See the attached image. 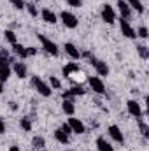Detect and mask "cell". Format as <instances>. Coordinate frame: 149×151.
Here are the masks:
<instances>
[{
	"label": "cell",
	"mask_w": 149,
	"mask_h": 151,
	"mask_svg": "<svg viewBox=\"0 0 149 151\" xmlns=\"http://www.w3.org/2000/svg\"><path fill=\"white\" fill-rule=\"evenodd\" d=\"M81 56H84V58H88V62H90V65H93V69L97 70V74L98 77H105V76H109V65L105 63V62H102V60H98V58H95L90 51H84V53H81Z\"/></svg>",
	"instance_id": "1"
},
{
	"label": "cell",
	"mask_w": 149,
	"mask_h": 151,
	"mask_svg": "<svg viewBox=\"0 0 149 151\" xmlns=\"http://www.w3.org/2000/svg\"><path fill=\"white\" fill-rule=\"evenodd\" d=\"M37 39L40 40V46H42V49L47 55H51V56H58L60 55V47L56 46V42H53L49 37H46L44 34H37Z\"/></svg>",
	"instance_id": "2"
},
{
	"label": "cell",
	"mask_w": 149,
	"mask_h": 151,
	"mask_svg": "<svg viewBox=\"0 0 149 151\" xmlns=\"http://www.w3.org/2000/svg\"><path fill=\"white\" fill-rule=\"evenodd\" d=\"M30 83H32V86L37 90L39 95H42V97H51L53 90H51V86H49V84H47L42 77H39V76H32Z\"/></svg>",
	"instance_id": "3"
},
{
	"label": "cell",
	"mask_w": 149,
	"mask_h": 151,
	"mask_svg": "<svg viewBox=\"0 0 149 151\" xmlns=\"http://www.w3.org/2000/svg\"><path fill=\"white\" fill-rule=\"evenodd\" d=\"M60 19H62L63 27H65V28H70V30L77 28V25H79V19H77V16H75V14H72L70 11H62V14H60Z\"/></svg>",
	"instance_id": "4"
},
{
	"label": "cell",
	"mask_w": 149,
	"mask_h": 151,
	"mask_svg": "<svg viewBox=\"0 0 149 151\" xmlns=\"http://www.w3.org/2000/svg\"><path fill=\"white\" fill-rule=\"evenodd\" d=\"M88 84H90V88L93 90V93H97V95H105V84H104L102 77H98V76H90V77H88Z\"/></svg>",
	"instance_id": "5"
},
{
	"label": "cell",
	"mask_w": 149,
	"mask_h": 151,
	"mask_svg": "<svg viewBox=\"0 0 149 151\" xmlns=\"http://www.w3.org/2000/svg\"><path fill=\"white\" fill-rule=\"evenodd\" d=\"M100 18H102L107 25H112V23L116 21V11H114V7L109 5V4H104V5H102V11H100Z\"/></svg>",
	"instance_id": "6"
},
{
	"label": "cell",
	"mask_w": 149,
	"mask_h": 151,
	"mask_svg": "<svg viewBox=\"0 0 149 151\" xmlns=\"http://www.w3.org/2000/svg\"><path fill=\"white\" fill-rule=\"evenodd\" d=\"M119 30H121V34L125 35L126 39H137V34H135V28L130 25V21L128 19H119Z\"/></svg>",
	"instance_id": "7"
},
{
	"label": "cell",
	"mask_w": 149,
	"mask_h": 151,
	"mask_svg": "<svg viewBox=\"0 0 149 151\" xmlns=\"http://www.w3.org/2000/svg\"><path fill=\"white\" fill-rule=\"evenodd\" d=\"M107 134H109V137H111L116 144H121V146L125 144V135H123V132H121V128L117 125H111L107 128Z\"/></svg>",
	"instance_id": "8"
},
{
	"label": "cell",
	"mask_w": 149,
	"mask_h": 151,
	"mask_svg": "<svg viewBox=\"0 0 149 151\" xmlns=\"http://www.w3.org/2000/svg\"><path fill=\"white\" fill-rule=\"evenodd\" d=\"M126 111L130 116H133L135 119H139V118H142V107H140V104L137 102V100H128L126 102Z\"/></svg>",
	"instance_id": "9"
},
{
	"label": "cell",
	"mask_w": 149,
	"mask_h": 151,
	"mask_svg": "<svg viewBox=\"0 0 149 151\" xmlns=\"http://www.w3.org/2000/svg\"><path fill=\"white\" fill-rule=\"evenodd\" d=\"M69 127L72 128V134H77V135H81V134H84V132H86L84 123H82L79 118H74V116H70V118H69Z\"/></svg>",
	"instance_id": "10"
},
{
	"label": "cell",
	"mask_w": 149,
	"mask_h": 151,
	"mask_svg": "<svg viewBox=\"0 0 149 151\" xmlns=\"http://www.w3.org/2000/svg\"><path fill=\"white\" fill-rule=\"evenodd\" d=\"M117 11H119V14H121V18L123 19H130L132 18V9H130V5L126 4V0H117Z\"/></svg>",
	"instance_id": "11"
},
{
	"label": "cell",
	"mask_w": 149,
	"mask_h": 151,
	"mask_svg": "<svg viewBox=\"0 0 149 151\" xmlns=\"http://www.w3.org/2000/svg\"><path fill=\"white\" fill-rule=\"evenodd\" d=\"M63 49H65V53L72 58V60H79L81 58V51H79V47L72 44V42H65L63 44Z\"/></svg>",
	"instance_id": "12"
},
{
	"label": "cell",
	"mask_w": 149,
	"mask_h": 151,
	"mask_svg": "<svg viewBox=\"0 0 149 151\" xmlns=\"http://www.w3.org/2000/svg\"><path fill=\"white\" fill-rule=\"evenodd\" d=\"M39 14H40V18H42V19H44L46 23H49V25H54V23L58 21V16H56V14H54V12H53V11L49 9V7L42 9V11H40Z\"/></svg>",
	"instance_id": "13"
},
{
	"label": "cell",
	"mask_w": 149,
	"mask_h": 151,
	"mask_svg": "<svg viewBox=\"0 0 149 151\" xmlns=\"http://www.w3.org/2000/svg\"><path fill=\"white\" fill-rule=\"evenodd\" d=\"M11 69L16 74V77H19V79H25L27 77V65H25V62H14Z\"/></svg>",
	"instance_id": "14"
},
{
	"label": "cell",
	"mask_w": 149,
	"mask_h": 151,
	"mask_svg": "<svg viewBox=\"0 0 149 151\" xmlns=\"http://www.w3.org/2000/svg\"><path fill=\"white\" fill-rule=\"evenodd\" d=\"M95 144H97V150L98 151H114V146H112L105 137H102V135L97 137V142Z\"/></svg>",
	"instance_id": "15"
},
{
	"label": "cell",
	"mask_w": 149,
	"mask_h": 151,
	"mask_svg": "<svg viewBox=\"0 0 149 151\" xmlns=\"http://www.w3.org/2000/svg\"><path fill=\"white\" fill-rule=\"evenodd\" d=\"M62 111L67 114V116H74L75 114L74 100H67V99H63V102H62Z\"/></svg>",
	"instance_id": "16"
},
{
	"label": "cell",
	"mask_w": 149,
	"mask_h": 151,
	"mask_svg": "<svg viewBox=\"0 0 149 151\" xmlns=\"http://www.w3.org/2000/svg\"><path fill=\"white\" fill-rule=\"evenodd\" d=\"M12 53L18 56V58H21V60H25V58H28V53H27V47L25 46H21V44H12Z\"/></svg>",
	"instance_id": "17"
},
{
	"label": "cell",
	"mask_w": 149,
	"mask_h": 151,
	"mask_svg": "<svg viewBox=\"0 0 149 151\" xmlns=\"http://www.w3.org/2000/svg\"><path fill=\"white\" fill-rule=\"evenodd\" d=\"M81 69H79V63H75V62H70V63H67L65 67H63V76L65 77H70V74H77Z\"/></svg>",
	"instance_id": "18"
},
{
	"label": "cell",
	"mask_w": 149,
	"mask_h": 151,
	"mask_svg": "<svg viewBox=\"0 0 149 151\" xmlns=\"http://www.w3.org/2000/svg\"><path fill=\"white\" fill-rule=\"evenodd\" d=\"M126 4L130 5V9H133L135 12H139V14H144V4H142V0H126Z\"/></svg>",
	"instance_id": "19"
},
{
	"label": "cell",
	"mask_w": 149,
	"mask_h": 151,
	"mask_svg": "<svg viewBox=\"0 0 149 151\" xmlns=\"http://www.w3.org/2000/svg\"><path fill=\"white\" fill-rule=\"evenodd\" d=\"M54 139H56L60 144H63V146L69 144V135H67L62 128H56V130H54Z\"/></svg>",
	"instance_id": "20"
},
{
	"label": "cell",
	"mask_w": 149,
	"mask_h": 151,
	"mask_svg": "<svg viewBox=\"0 0 149 151\" xmlns=\"http://www.w3.org/2000/svg\"><path fill=\"white\" fill-rule=\"evenodd\" d=\"M135 47H137V53H139V56H140L142 60H148V58H149V47H148V46L140 42V44H137Z\"/></svg>",
	"instance_id": "21"
},
{
	"label": "cell",
	"mask_w": 149,
	"mask_h": 151,
	"mask_svg": "<svg viewBox=\"0 0 149 151\" xmlns=\"http://www.w3.org/2000/svg\"><path fill=\"white\" fill-rule=\"evenodd\" d=\"M69 93H70V97L74 99V97H81V95H84V93H86V90H84L81 84H74V86L69 90Z\"/></svg>",
	"instance_id": "22"
},
{
	"label": "cell",
	"mask_w": 149,
	"mask_h": 151,
	"mask_svg": "<svg viewBox=\"0 0 149 151\" xmlns=\"http://www.w3.org/2000/svg\"><path fill=\"white\" fill-rule=\"evenodd\" d=\"M46 146V139L42 137V135H35L34 139H32V148H35V150H42Z\"/></svg>",
	"instance_id": "23"
},
{
	"label": "cell",
	"mask_w": 149,
	"mask_h": 151,
	"mask_svg": "<svg viewBox=\"0 0 149 151\" xmlns=\"http://www.w3.org/2000/svg\"><path fill=\"white\" fill-rule=\"evenodd\" d=\"M25 9L28 11V14H30L32 18H37V16H39V9H37V5H35V2L27 4V5H25Z\"/></svg>",
	"instance_id": "24"
},
{
	"label": "cell",
	"mask_w": 149,
	"mask_h": 151,
	"mask_svg": "<svg viewBox=\"0 0 149 151\" xmlns=\"http://www.w3.org/2000/svg\"><path fill=\"white\" fill-rule=\"evenodd\" d=\"M4 37H5V40H7L11 46L18 42V37H16V34H14L12 30H5V32H4Z\"/></svg>",
	"instance_id": "25"
},
{
	"label": "cell",
	"mask_w": 149,
	"mask_h": 151,
	"mask_svg": "<svg viewBox=\"0 0 149 151\" xmlns=\"http://www.w3.org/2000/svg\"><path fill=\"white\" fill-rule=\"evenodd\" d=\"M49 86L51 90H62V81L54 76H49Z\"/></svg>",
	"instance_id": "26"
},
{
	"label": "cell",
	"mask_w": 149,
	"mask_h": 151,
	"mask_svg": "<svg viewBox=\"0 0 149 151\" xmlns=\"http://www.w3.org/2000/svg\"><path fill=\"white\" fill-rule=\"evenodd\" d=\"M19 127H21L25 132H30V130H32V119H30V118H21V119H19Z\"/></svg>",
	"instance_id": "27"
},
{
	"label": "cell",
	"mask_w": 149,
	"mask_h": 151,
	"mask_svg": "<svg viewBox=\"0 0 149 151\" xmlns=\"http://www.w3.org/2000/svg\"><path fill=\"white\" fill-rule=\"evenodd\" d=\"M137 121H139V128H140V134H142L144 137H149V127H148V123H146L142 118H139Z\"/></svg>",
	"instance_id": "28"
},
{
	"label": "cell",
	"mask_w": 149,
	"mask_h": 151,
	"mask_svg": "<svg viewBox=\"0 0 149 151\" xmlns=\"http://www.w3.org/2000/svg\"><path fill=\"white\" fill-rule=\"evenodd\" d=\"M135 34H137V37H140V39H148V37H149V32H148V27H146V25L139 27Z\"/></svg>",
	"instance_id": "29"
},
{
	"label": "cell",
	"mask_w": 149,
	"mask_h": 151,
	"mask_svg": "<svg viewBox=\"0 0 149 151\" xmlns=\"http://www.w3.org/2000/svg\"><path fill=\"white\" fill-rule=\"evenodd\" d=\"M11 4H12V7L14 9H18V11H23L25 9V0H11Z\"/></svg>",
	"instance_id": "30"
},
{
	"label": "cell",
	"mask_w": 149,
	"mask_h": 151,
	"mask_svg": "<svg viewBox=\"0 0 149 151\" xmlns=\"http://www.w3.org/2000/svg\"><path fill=\"white\" fill-rule=\"evenodd\" d=\"M70 7H81L82 5V0H65Z\"/></svg>",
	"instance_id": "31"
},
{
	"label": "cell",
	"mask_w": 149,
	"mask_h": 151,
	"mask_svg": "<svg viewBox=\"0 0 149 151\" xmlns=\"http://www.w3.org/2000/svg\"><path fill=\"white\" fill-rule=\"evenodd\" d=\"M60 128H62V130H63V132H65L67 135H70V134H72V128L69 127V123H63V125H62Z\"/></svg>",
	"instance_id": "32"
},
{
	"label": "cell",
	"mask_w": 149,
	"mask_h": 151,
	"mask_svg": "<svg viewBox=\"0 0 149 151\" xmlns=\"http://www.w3.org/2000/svg\"><path fill=\"white\" fill-rule=\"evenodd\" d=\"M27 53H28V56H35L37 55V49L35 47H27Z\"/></svg>",
	"instance_id": "33"
},
{
	"label": "cell",
	"mask_w": 149,
	"mask_h": 151,
	"mask_svg": "<svg viewBox=\"0 0 149 151\" xmlns=\"http://www.w3.org/2000/svg\"><path fill=\"white\" fill-rule=\"evenodd\" d=\"M0 56H4V58H9L11 55H9V51H7V49H4V47L0 46Z\"/></svg>",
	"instance_id": "34"
},
{
	"label": "cell",
	"mask_w": 149,
	"mask_h": 151,
	"mask_svg": "<svg viewBox=\"0 0 149 151\" xmlns=\"http://www.w3.org/2000/svg\"><path fill=\"white\" fill-rule=\"evenodd\" d=\"M5 132V123H4V119L0 118V134H4Z\"/></svg>",
	"instance_id": "35"
},
{
	"label": "cell",
	"mask_w": 149,
	"mask_h": 151,
	"mask_svg": "<svg viewBox=\"0 0 149 151\" xmlns=\"http://www.w3.org/2000/svg\"><path fill=\"white\" fill-rule=\"evenodd\" d=\"M9 107H11L12 111H18V104H16V102H9Z\"/></svg>",
	"instance_id": "36"
},
{
	"label": "cell",
	"mask_w": 149,
	"mask_h": 151,
	"mask_svg": "<svg viewBox=\"0 0 149 151\" xmlns=\"http://www.w3.org/2000/svg\"><path fill=\"white\" fill-rule=\"evenodd\" d=\"M9 151H21V150H19V146H16V144H14V146H11V148H9Z\"/></svg>",
	"instance_id": "37"
},
{
	"label": "cell",
	"mask_w": 149,
	"mask_h": 151,
	"mask_svg": "<svg viewBox=\"0 0 149 151\" xmlns=\"http://www.w3.org/2000/svg\"><path fill=\"white\" fill-rule=\"evenodd\" d=\"M4 91V83H0V93Z\"/></svg>",
	"instance_id": "38"
},
{
	"label": "cell",
	"mask_w": 149,
	"mask_h": 151,
	"mask_svg": "<svg viewBox=\"0 0 149 151\" xmlns=\"http://www.w3.org/2000/svg\"><path fill=\"white\" fill-rule=\"evenodd\" d=\"M34 2H40V0H34Z\"/></svg>",
	"instance_id": "39"
},
{
	"label": "cell",
	"mask_w": 149,
	"mask_h": 151,
	"mask_svg": "<svg viewBox=\"0 0 149 151\" xmlns=\"http://www.w3.org/2000/svg\"><path fill=\"white\" fill-rule=\"evenodd\" d=\"M67 151H74V150H67Z\"/></svg>",
	"instance_id": "40"
}]
</instances>
